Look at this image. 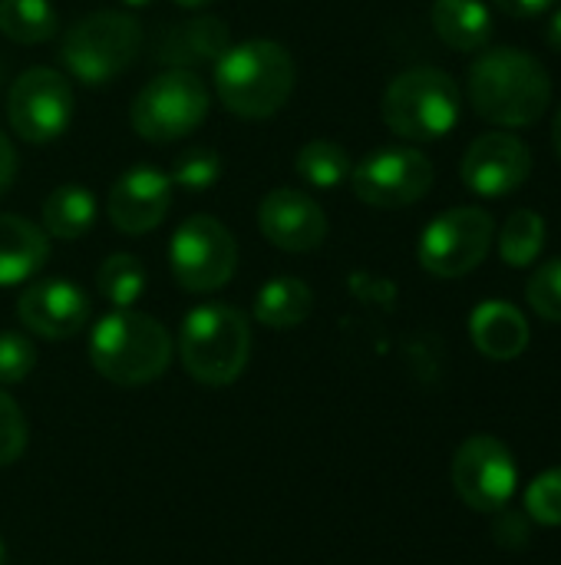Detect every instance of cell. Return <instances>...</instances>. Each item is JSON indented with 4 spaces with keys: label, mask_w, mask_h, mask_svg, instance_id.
Segmentation results:
<instances>
[{
    "label": "cell",
    "mask_w": 561,
    "mask_h": 565,
    "mask_svg": "<svg viewBox=\"0 0 561 565\" xmlns=\"http://www.w3.org/2000/svg\"><path fill=\"white\" fill-rule=\"evenodd\" d=\"M466 89L476 116L506 129L532 126L552 106L549 70L529 50L516 46H496L476 56Z\"/></svg>",
    "instance_id": "6da1fadb"
},
{
    "label": "cell",
    "mask_w": 561,
    "mask_h": 565,
    "mask_svg": "<svg viewBox=\"0 0 561 565\" xmlns=\"http://www.w3.org/2000/svg\"><path fill=\"white\" fill-rule=\"evenodd\" d=\"M298 83L294 56L274 40L231 43L215 60V93L241 119H268L288 106Z\"/></svg>",
    "instance_id": "7a4b0ae2"
},
{
    "label": "cell",
    "mask_w": 561,
    "mask_h": 565,
    "mask_svg": "<svg viewBox=\"0 0 561 565\" xmlns=\"http://www.w3.org/2000/svg\"><path fill=\"white\" fill-rule=\"evenodd\" d=\"M89 361L109 384L142 387L169 371L172 338L155 318L119 308L93 328Z\"/></svg>",
    "instance_id": "3957f363"
},
{
    "label": "cell",
    "mask_w": 561,
    "mask_h": 565,
    "mask_svg": "<svg viewBox=\"0 0 561 565\" xmlns=\"http://www.w3.org/2000/svg\"><path fill=\"white\" fill-rule=\"evenodd\" d=\"M179 358L188 377L205 387H228L241 377L251 358L248 318L231 305H198L179 331Z\"/></svg>",
    "instance_id": "277c9868"
},
{
    "label": "cell",
    "mask_w": 561,
    "mask_h": 565,
    "mask_svg": "<svg viewBox=\"0 0 561 565\" xmlns=\"http://www.w3.org/2000/svg\"><path fill=\"white\" fill-rule=\"evenodd\" d=\"M463 93L456 79L440 66L403 70L384 93V122L390 132L410 142H433L453 132L460 122Z\"/></svg>",
    "instance_id": "5b68a950"
},
{
    "label": "cell",
    "mask_w": 561,
    "mask_h": 565,
    "mask_svg": "<svg viewBox=\"0 0 561 565\" xmlns=\"http://www.w3.org/2000/svg\"><path fill=\"white\" fill-rule=\"evenodd\" d=\"M142 46V26L122 10H96L76 20L60 43V60L73 79L106 86L122 76Z\"/></svg>",
    "instance_id": "8992f818"
},
{
    "label": "cell",
    "mask_w": 561,
    "mask_h": 565,
    "mask_svg": "<svg viewBox=\"0 0 561 565\" xmlns=\"http://www.w3.org/2000/svg\"><path fill=\"white\" fill-rule=\"evenodd\" d=\"M212 106L208 86L192 70H165L152 76L132 99L129 122L145 142H175L195 132Z\"/></svg>",
    "instance_id": "52a82bcc"
},
{
    "label": "cell",
    "mask_w": 561,
    "mask_h": 565,
    "mask_svg": "<svg viewBox=\"0 0 561 565\" xmlns=\"http://www.w3.org/2000/svg\"><path fill=\"white\" fill-rule=\"evenodd\" d=\"M169 265L179 288L192 295H208L231 281L238 268V242L218 218L192 215L172 235Z\"/></svg>",
    "instance_id": "ba28073f"
},
{
    "label": "cell",
    "mask_w": 561,
    "mask_h": 565,
    "mask_svg": "<svg viewBox=\"0 0 561 565\" xmlns=\"http://www.w3.org/2000/svg\"><path fill=\"white\" fill-rule=\"evenodd\" d=\"M496 225L493 215L476 205H460L433 218L423 235L417 258L436 278H463L483 265L489 255Z\"/></svg>",
    "instance_id": "9c48e42d"
},
{
    "label": "cell",
    "mask_w": 561,
    "mask_h": 565,
    "mask_svg": "<svg viewBox=\"0 0 561 565\" xmlns=\"http://www.w3.org/2000/svg\"><path fill=\"white\" fill-rule=\"evenodd\" d=\"M73 86L60 70L30 66L23 70L7 93L10 129L26 142H53L66 132L73 119Z\"/></svg>",
    "instance_id": "30bf717a"
},
{
    "label": "cell",
    "mask_w": 561,
    "mask_h": 565,
    "mask_svg": "<svg viewBox=\"0 0 561 565\" xmlns=\"http://www.w3.org/2000/svg\"><path fill=\"white\" fill-rule=\"evenodd\" d=\"M433 162L420 149L390 146L364 156L350 169V189L370 209H403L433 189Z\"/></svg>",
    "instance_id": "8fae6325"
},
{
    "label": "cell",
    "mask_w": 561,
    "mask_h": 565,
    "mask_svg": "<svg viewBox=\"0 0 561 565\" xmlns=\"http://www.w3.org/2000/svg\"><path fill=\"white\" fill-rule=\"evenodd\" d=\"M453 487L460 500L479 513H499L519 487V467L509 447L489 434L460 444L453 457Z\"/></svg>",
    "instance_id": "7c38bea8"
},
{
    "label": "cell",
    "mask_w": 561,
    "mask_h": 565,
    "mask_svg": "<svg viewBox=\"0 0 561 565\" xmlns=\"http://www.w3.org/2000/svg\"><path fill=\"white\" fill-rule=\"evenodd\" d=\"M532 172V149L513 132H486L470 142L460 175L470 192L483 199H503L516 192Z\"/></svg>",
    "instance_id": "4fadbf2b"
},
{
    "label": "cell",
    "mask_w": 561,
    "mask_h": 565,
    "mask_svg": "<svg viewBox=\"0 0 561 565\" xmlns=\"http://www.w3.org/2000/svg\"><path fill=\"white\" fill-rule=\"evenodd\" d=\"M258 228L261 235L291 255H304L324 245L327 238V215L324 209L301 189H271L258 205Z\"/></svg>",
    "instance_id": "5bb4252c"
},
{
    "label": "cell",
    "mask_w": 561,
    "mask_h": 565,
    "mask_svg": "<svg viewBox=\"0 0 561 565\" xmlns=\"http://www.w3.org/2000/svg\"><path fill=\"white\" fill-rule=\"evenodd\" d=\"M172 205V179L162 169L152 166H136L116 179L109 189V222L122 235H145L162 225Z\"/></svg>",
    "instance_id": "9a60e30c"
},
{
    "label": "cell",
    "mask_w": 561,
    "mask_h": 565,
    "mask_svg": "<svg viewBox=\"0 0 561 565\" xmlns=\"http://www.w3.org/2000/svg\"><path fill=\"white\" fill-rule=\"evenodd\" d=\"M17 315L30 334L46 341H66L86 328L89 298L66 278H46L20 295Z\"/></svg>",
    "instance_id": "2e32d148"
},
{
    "label": "cell",
    "mask_w": 561,
    "mask_h": 565,
    "mask_svg": "<svg viewBox=\"0 0 561 565\" xmlns=\"http://www.w3.org/2000/svg\"><path fill=\"white\" fill-rule=\"evenodd\" d=\"M231 46V26L222 17H192L172 23L155 46V60L169 70H198L205 63L215 66V60Z\"/></svg>",
    "instance_id": "e0dca14e"
},
{
    "label": "cell",
    "mask_w": 561,
    "mask_h": 565,
    "mask_svg": "<svg viewBox=\"0 0 561 565\" xmlns=\"http://www.w3.org/2000/svg\"><path fill=\"white\" fill-rule=\"evenodd\" d=\"M470 334L479 354L493 361H516L529 348V321L509 301H483L470 318Z\"/></svg>",
    "instance_id": "ac0fdd59"
},
{
    "label": "cell",
    "mask_w": 561,
    "mask_h": 565,
    "mask_svg": "<svg viewBox=\"0 0 561 565\" xmlns=\"http://www.w3.org/2000/svg\"><path fill=\"white\" fill-rule=\"evenodd\" d=\"M50 258V235L20 215H0V288L33 278Z\"/></svg>",
    "instance_id": "d6986e66"
},
{
    "label": "cell",
    "mask_w": 561,
    "mask_h": 565,
    "mask_svg": "<svg viewBox=\"0 0 561 565\" xmlns=\"http://www.w3.org/2000/svg\"><path fill=\"white\" fill-rule=\"evenodd\" d=\"M430 20L436 36L460 53L483 50L493 40V13L483 0H433Z\"/></svg>",
    "instance_id": "ffe728a7"
},
{
    "label": "cell",
    "mask_w": 561,
    "mask_h": 565,
    "mask_svg": "<svg viewBox=\"0 0 561 565\" xmlns=\"http://www.w3.org/2000/svg\"><path fill=\"white\" fill-rule=\"evenodd\" d=\"M96 222V199L89 189L66 182L43 199V232L60 242L83 238Z\"/></svg>",
    "instance_id": "44dd1931"
},
{
    "label": "cell",
    "mask_w": 561,
    "mask_h": 565,
    "mask_svg": "<svg viewBox=\"0 0 561 565\" xmlns=\"http://www.w3.org/2000/svg\"><path fill=\"white\" fill-rule=\"evenodd\" d=\"M311 311H314L311 285L301 281V278H291V275H281V278L268 281L255 298V318L265 328H274V331L304 324Z\"/></svg>",
    "instance_id": "7402d4cb"
},
{
    "label": "cell",
    "mask_w": 561,
    "mask_h": 565,
    "mask_svg": "<svg viewBox=\"0 0 561 565\" xmlns=\"http://www.w3.org/2000/svg\"><path fill=\"white\" fill-rule=\"evenodd\" d=\"M60 17L50 0H0V33L13 43H46Z\"/></svg>",
    "instance_id": "603a6c76"
},
{
    "label": "cell",
    "mask_w": 561,
    "mask_h": 565,
    "mask_svg": "<svg viewBox=\"0 0 561 565\" xmlns=\"http://www.w3.org/2000/svg\"><path fill=\"white\" fill-rule=\"evenodd\" d=\"M298 175L314 189H337L350 179V152L331 139H311L294 159Z\"/></svg>",
    "instance_id": "cb8c5ba5"
},
{
    "label": "cell",
    "mask_w": 561,
    "mask_h": 565,
    "mask_svg": "<svg viewBox=\"0 0 561 565\" xmlns=\"http://www.w3.org/2000/svg\"><path fill=\"white\" fill-rule=\"evenodd\" d=\"M546 248V218L532 209H519L499 232V255L509 268L532 265Z\"/></svg>",
    "instance_id": "d4e9b609"
},
{
    "label": "cell",
    "mask_w": 561,
    "mask_h": 565,
    "mask_svg": "<svg viewBox=\"0 0 561 565\" xmlns=\"http://www.w3.org/2000/svg\"><path fill=\"white\" fill-rule=\"evenodd\" d=\"M96 288L99 295L116 305V308H132L142 291H145V268L136 255H126V252H116L109 255L99 271H96Z\"/></svg>",
    "instance_id": "484cf974"
},
{
    "label": "cell",
    "mask_w": 561,
    "mask_h": 565,
    "mask_svg": "<svg viewBox=\"0 0 561 565\" xmlns=\"http://www.w3.org/2000/svg\"><path fill=\"white\" fill-rule=\"evenodd\" d=\"M222 175V156L208 146H192L185 149L175 162H172V185L185 189V192H205L218 182Z\"/></svg>",
    "instance_id": "4316f807"
},
{
    "label": "cell",
    "mask_w": 561,
    "mask_h": 565,
    "mask_svg": "<svg viewBox=\"0 0 561 565\" xmlns=\"http://www.w3.org/2000/svg\"><path fill=\"white\" fill-rule=\"evenodd\" d=\"M526 298L539 318L561 324V258H552L536 268V275L529 278Z\"/></svg>",
    "instance_id": "83f0119b"
},
{
    "label": "cell",
    "mask_w": 561,
    "mask_h": 565,
    "mask_svg": "<svg viewBox=\"0 0 561 565\" xmlns=\"http://www.w3.org/2000/svg\"><path fill=\"white\" fill-rule=\"evenodd\" d=\"M526 513L536 523L561 526V470H549L526 490Z\"/></svg>",
    "instance_id": "f1b7e54d"
},
{
    "label": "cell",
    "mask_w": 561,
    "mask_h": 565,
    "mask_svg": "<svg viewBox=\"0 0 561 565\" xmlns=\"http://www.w3.org/2000/svg\"><path fill=\"white\" fill-rule=\"evenodd\" d=\"M26 450V417L17 401L0 387V467H10Z\"/></svg>",
    "instance_id": "f546056e"
},
{
    "label": "cell",
    "mask_w": 561,
    "mask_h": 565,
    "mask_svg": "<svg viewBox=\"0 0 561 565\" xmlns=\"http://www.w3.org/2000/svg\"><path fill=\"white\" fill-rule=\"evenodd\" d=\"M36 364V351L26 334L0 331V384H20Z\"/></svg>",
    "instance_id": "4dcf8cb0"
},
{
    "label": "cell",
    "mask_w": 561,
    "mask_h": 565,
    "mask_svg": "<svg viewBox=\"0 0 561 565\" xmlns=\"http://www.w3.org/2000/svg\"><path fill=\"white\" fill-rule=\"evenodd\" d=\"M552 3H555V0H493V7L503 10L506 17H522V20L546 13Z\"/></svg>",
    "instance_id": "1f68e13d"
},
{
    "label": "cell",
    "mask_w": 561,
    "mask_h": 565,
    "mask_svg": "<svg viewBox=\"0 0 561 565\" xmlns=\"http://www.w3.org/2000/svg\"><path fill=\"white\" fill-rule=\"evenodd\" d=\"M13 175H17V152L13 142L0 132V195L13 185Z\"/></svg>",
    "instance_id": "d6a6232c"
},
{
    "label": "cell",
    "mask_w": 561,
    "mask_h": 565,
    "mask_svg": "<svg viewBox=\"0 0 561 565\" xmlns=\"http://www.w3.org/2000/svg\"><path fill=\"white\" fill-rule=\"evenodd\" d=\"M546 40H549V46L561 53V7L552 13V20H549V30H546Z\"/></svg>",
    "instance_id": "836d02e7"
},
{
    "label": "cell",
    "mask_w": 561,
    "mask_h": 565,
    "mask_svg": "<svg viewBox=\"0 0 561 565\" xmlns=\"http://www.w3.org/2000/svg\"><path fill=\"white\" fill-rule=\"evenodd\" d=\"M552 139H555V152H559L561 159V106L559 113H555V122H552Z\"/></svg>",
    "instance_id": "e575fe53"
},
{
    "label": "cell",
    "mask_w": 561,
    "mask_h": 565,
    "mask_svg": "<svg viewBox=\"0 0 561 565\" xmlns=\"http://www.w3.org/2000/svg\"><path fill=\"white\" fill-rule=\"evenodd\" d=\"M172 3H179V7H188V10H198V7H208L212 0H172Z\"/></svg>",
    "instance_id": "d590c367"
},
{
    "label": "cell",
    "mask_w": 561,
    "mask_h": 565,
    "mask_svg": "<svg viewBox=\"0 0 561 565\" xmlns=\"http://www.w3.org/2000/svg\"><path fill=\"white\" fill-rule=\"evenodd\" d=\"M122 3H129V7H145V3H152V0H122Z\"/></svg>",
    "instance_id": "8d00e7d4"
},
{
    "label": "cell",
    "mask_w": 561,
    "mask_h": 565,
    "mask_svg": "<svg viewBox=\"0 0 561 565\" xmlns=\"http://www.w3.org/2000/svg\"><path fill=\"white\" fill-rule=\"evenodd\" d=\"M3 559H7V553H3V540H0V565H3Z\"/></svg>",
    "instance_id": "74e56055"
}]
</instances>
